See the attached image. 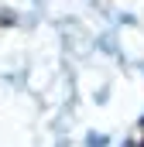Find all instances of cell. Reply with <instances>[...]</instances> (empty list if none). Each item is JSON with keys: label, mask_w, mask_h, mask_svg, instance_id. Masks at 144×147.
<instances>
[{"label": "cell", "mask_w": 144, "mask_h": 147, "mask_svg": "<svg viewBox=\"0 0 144 147\" xmlns=\"http://www.w3.org/2000/svg\"><path fill=\"white\" fill-rule=\"evenodd\" d=\"M120 147H144V123H137V127H134V134H130Z\"/></svg>", "instance_id": "obj_1"}, {"label": "cell", "mask_w": 144, "mask_h": 147, "mask_svg": "<svg viewBox=\"0 0 144 147\" xmlns=\"http://www.w3.org/2000/svg\"><path fill=\"white\" fill-rule=\"evenodd\" d=\"M0 24H10V17H0Z\"/></svg>", "instance_id": "obj_2"}]
</instances>
